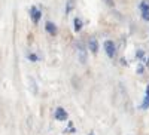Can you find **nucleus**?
Returning <instances> with one entry per match:
<instances>
[{"mask_svg": "<svg viewBox=\"0 0 149 135\" xmlns=\"http://www.w3.org/2000/svg\"><path fill=\"white\" fill-rule=\"evenodd\" d=\"M136 71H137V74H143V71H145L143 64H139V65H137V68H136Z\"/></svg>", "mask_w": 149, "mask_h": 135, "instance_id": "9b49d317", "label": "nucleus"}, {"mask_svg": "<svg viewBox=\"0 0 149 135\" xmlns=\"http://www.w3.org/2000/svg\"><path fill=\"white\" fill-rule=\"evenodd\" d=\"M142 18H143L145 21H149V10H148V12H142Z\"/></svg>", "mask_w": 149, "mask_h": 135, "instance_id": "ddd939ff", "label": "nucleus"}, {"mask_svg": "<svg viewBox=\"0 0 149 135\" xmlns=\"http://www.w3.org/2000/svg\"><path fill=\"white\" fill-rule=\"evenodd\" d=\"M104 2H106L109 6H113V2H112V0H104Z\"/></svg>", "mask_w": 149, "mask_h": 135, "instance_id": "2eb2a0df", "label": "nucleus"}, {"mask_svg": "<svg viewBox=\"0 0 149 135\" xmlns=\"http://www.w3.org/2000/svg\"><path fill=\"white\" fill-rule=\"evenodd\" d=\"M136 56H137L139 59H142V58H143V51H142V49H139V51L136 52Z\"/></svg>", "mask_w": 149, "mask_h": 135, "instance_id": "4468645a", "label": "nucleus"}, {"mask_svg": "<svg viewBox=\"0 0 149 135\" xmlns=\"http://www.w3.org/2000/svg\"><path fill=\"white\" fill-rule=\"evenodd\" d=\"M146 96H149V85L146 86Z\"/></svg>", "mask_w": 149, "mask_h": 135, "instance_id": "dca6fc26", "label": "nucleus"}, {"mask_svg": "<svg viewBox=\"0 0 149 135\" xmlns=\"http://www.w3.org/2000/svg\"><path fill=\"white\" fill-rule=\"evenodd\" d=\"M73 8H74V0H69V2H67V6H66V14H70Z\"/></svg>", "mask_w": 149, "mask_h": 135, "instance_id": "1a4fd4ad", "label": "nucleus"}, {"mask_svg": "<svg viewBox=\"0 0 149 135\" xmlns=\"http://www.w3.org/2000/svg\"><path fill=\"white\" fill-rule=\"evenodd\" d=\"M29 59L31 61V63H36V61H37V55H34V54H30V55H29Z\"/></svg>", "mask_w": 149, "mask_h": 135, "instance_id": "f8f14e48", "label": "nucleus"}, {"mask_svg": "<svg viewBox=\"0 0 149 135\" xmlns=\"http://www.w3.org/2000/svg\"><path fill=\"white\" fill-rule=\"evenodd\" d=\"M88 48H90V51L93 54H97L98 52V43H97V39L95 37H91L88 40Z\"/></svg>", "mask_w": 149, "mask_h": 135, "instance_id": "39448f33", "label": "nucleus"}, {"mask_svg": "<svg viewBox=\"0 0 149 135\" xmlns=\"http://www.w3.org/2000/svg\"><path fill=\"white\" fill-rule=\"evenodd\" d=\"M78 58H79V63L81 64H85L86 63V48L84 45L82 40L78 42Z\"/></svg>", "mask_w": 149, "mask_h": 135, "instance_id": "f257e3e1", "label": "nucleus"}, {"mask_svg": "<svg viewBox=\"0 0 149 135\" xmlns=\"http://www.w3.org/2000/svg\"><path fill=\"white\" fill-rule=\"evenodd\" d=\"M103 46H104V51H106L107 56H109V58H113L115 54H116V49H115L116 46H115V43L112 42V40H106Z\"/></svg>", "mask_w": 149, "mask_h": 135, "instance_id": "f03ea898", "label": "nucleus"}, {"mask_svg": "<svg viewBox=\"0 0 149 135\" xmlns=\"http://www.w3.org/2000/svg\"><path fill=\"white\" fill-rule=\"evenodd\" d=\"M55 119L60 120V122H63L67 119V112L63 108V107H57L55 108Z\"/></svg>", "mask_w": 149, "mask_h": 135, "instance_id": "20e7f679", "label": "nucleus"}, {"mask_svg": "<svg viewBox=\"0 0 149 135\" xmlns=\"http://www.w3.org/2000/svg\"><path fill=\"white\" fill-rule=\"evenodd\" d=\"M30 17H31L33 22L37 24V22H39V19H40V17H42V12L37 9L36 6H31V9H30Z\"/></svg>", "mask_w": 149, "mask_h": 135, "instance_id": "7ed1b4c3", "label": "nucleus"}, {"mask_svg": "<svg viewBox=\"0 0 149 135\" xmlns=\"http://www.w3.org/2000/svg\"><path fill=\"white\" fill-rule=\"evenodd\" d=\"M142 108H143V110L149 108V96H145V100H143V103H142Z\"/></svg>", "mask_w": 149, "mask_h": 135, "instance_id": "9d476101", "label": "nucleus"}, {"mask_svg": "<svg viewBox=\"0 0 149 135\" xmlns=\"http://www.w3.org/2000/svg\"><path fill=\"white\" fill-rule=\"evenodd\" d=\"M90 135H94V132H90Z\"/></svg>", "mask_w": 149, "mask_h": 135, "instance_id": "f3484780", "label": "nucleus"}, {"mask_svg": "<svg viewBox=\"0 0 149 135\" xmlns=\"http://www.w3.org/2000/svg\"><path fill=\"white\" fill-rule=\"evenodd\" d=\"M73 22H74V31H76V33L81 31V30H82V21H81L79 18H74Z\"/></svg>", "mask_w": 149, "mask_h": 135, "instance_id": "6e6552de", "label": "nucleus"}, {"mask_svg": "<svg viewBox=\"0 0 149 135\" xmlns=\"http://www.w3.org/2000/svg\"><path fill=\"white\" fill-rule=\"evenodd\" d=\"M45 30H46L49 34H52V36L57 33V27H55V24H54V22H51V21H48V22L45 24Z\"/></svg>", "mask_w": 149, "mask_h": 135, "instance_id": "423d86ee", "label": "nucleus"}, {"mask_svg": "<svg viewBox=\"0 0 149 135\" xmlns=\"http://www.w3.org/2000/svg\"><path fill=\"white\" fill-rule=\"evenodd\" d=\"M139 9L142 12H148L149 10V0H142L140 5H139Z\"/></svg>", "mask_w": 149, "mask_h": 135, "instance_id": "0eeeda50", "label": "nucleus"}, {"mask_svg": "<svg viewBox=\"0 0 149 135\" xmlns=\"http://www.w3.org/2000/svg\"><path fill=\"white\" fill-rule=\"evenodd\" d=\"M148 63H149V61H148Z\"/></svg>", "mask_w": 149, "mask_h": 135, "instance_id": "a211bd4d", "label": "nucleus"}]
</instances>
